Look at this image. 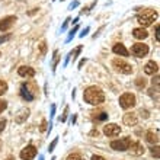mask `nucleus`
I'll use <instances>...</instances> for the list:
<instances>
[{"mask_svg": "<svg viewBox=\"0 0 160 160\" xmlns=\"http://www.w3.org/2000/svg\"><path fill=\"white\" fill-rule=\"evenodd\" d=\"M54 116H55V105L53 103V105H51V115H50V118L53 119Z\"/></svg>", "mask_w": 160, "mask_h": 160, "instance_id": "4c0bfd02", "label": "nucleus"}, {"mask_svg": "<svg viewBox=\"0 0 160 160\" xmlns=\"http://www.w3.org/2000/svg\"><path fill=\"white\" fill-rule=\"evenodd\" d=\"M18 21L16 16H6L3 19H0V31H7V29H10L15 22Z\"/></svg>", "mask_w": 160, "mask_h": 160, "instance_id": "1a4fd4ad", "label": "nucleus"}, {"mask_svg": "<svg viewBox=\"0 0 160 160\" xmlns=\"http://www.w3.org/2000/svg\"><path fill=\"white\" fill-rule=\"evenodd\" d=\"M140 114H141V116H143L144 119H146V118H149V111H146V109H140Z\"/></svg>", "mask_w": 160, "mask_h": 160, "instance_id": "f704fd0d", "label": "nucleus"}, {"mask_svg": "<svg viewBox=\"0 0 160 160\" xmlns=\"http://www.w3.org/2000/svg\"><path fill=\"white\" fill-rule=\"evenodd\" d=\"M151 154H153V157H156V159H159V157H160L159 146H156V147H153V149H151Z\"/></svg>", "mask_w": 160, "mask_h": 160, "instance_id": "cd10ccee", "label": "nucleus"}, {"mask_svg": "<svg viewBox=\"0 0 160 160\" xmlns=\"http://www.w3.org/2000/svg\"><path fill=\"white\" fill-rule=\"evenodd\" d=\"M112 51L115 53V54H118V55H121V57H128V50L125 48V45L124 44H121V42H118V44H115L114 47H112Z\"/></svg>", "mask_w": 160, "mask_h": 160, "instance_id": "4468645a", "label": "nucleus"}, {"mask_svg": "<svg viewBox=\"0 0 160 160\" xmlns=\"http://www.w3.org/2000/svg\"><path fill=\"white\" fill-rule=\"evenodd\" d=\"M151 82H153V84H156V86H159V76H156V77L153 79Z\"/></svg>", "mask_w": 160, "mask_h": 160, "instance_id": "a19ab883", "label": "nucleus"}, {"mask_svg": "<svg viewBox=\"0 0 160 160\" xmlns=\"http://www.w3.org/2000/svg\"><path fill=\"white\" fill-rule=\"evenodd\" d=\"M10 38H12L10 33H6L5 37H0V44H3V42H6V41H9Z\"/></svg>", "mask_w": 160, "mask_h": 160, "instance_id": "c756f323", "label": "nucleus"}, {"mask_svg": "<svg viewBox=\"0 0 160 160\" xmlns=\"http://www.w3.org/2000/svg\"><path fill=\"white\" fill-rule=\"evenodd\" d=\"M37 153H38L37 149L33 147L32 144H29V146H26V147L21 151V159L22 160H32V159H35Z\"/></svg>", "mask_w": 160, "mask_h": 160, "instance_id": "0eeeda50", "label": "nucleus"}, {"mask_svg": "<svg viewBox=\"0 0 160 160\" xmlns=\"http://www.w3.org/2000/svg\"><path fill=\"white\" fill-rule=\"evenodd\" d=\"M159 72V64L154 61H149L146 66H144V73L146 74H156Z\"/></svg>", "mask_w": 160, "mask_h": 160, "instance_id": "2eb2a0df", "label": "nucleus"}, {"mask_svg": "<svg viewBox=\"0 0 160 160\" xmlns=\"http://www.w3.org/2000/svg\"><path fill=\"white\" fill-rule=\"evenodd\" d=\"M92 160H105V159H103L102 156H93V157H92Z\"/></svg>", "mask_w": 160, "mask_h": 160, "instance_id": "79ce46f5", "label": "nucleus"}, {"mask_svg": "<svg viewBox=\"0 0 160 160\" xmlns=\"http://www.w3.org/2000/svg\"><path fill=\"white\" fill-rule=\"evenodd\" d=\"M121 133V127H118L116 124H106L103 127V134L108 137H116Z\"/></svg>", "mask_w": 160, "mask_h": 160, "instance_id": "6e6552de", "label": "nucleus"}, {"mask_svg": "<svg viewBox=\"0 0 160 160\" xmlns=\"http://www.w3.org/2000/svg\"><path fill=\"white\" fill-rule=\"evenodd\" d=\"M45 130H47V121H42L41 122V127H39V131H45Z\"/></svg>", "mask_w": 160, "mask_h": 160, "instance_id": "c9c22d12", "label": "nucleus"}, {"mask_svg": "<svg viewBox=\"0 0 160 160\" xmlns=\"http://www.w3.org/2000/svg\"><path fill=\"white\" fill-rule=\"evenodd\" d=\"M6 108H7V102H6V100H0V114H2Z\"/></svg>", "mask_w": 160, "mask_h": 160, "instance_id": "2f4dec72", "label": "nucleus"}, {"mask_svg": "<svg viewBox=\"0 0 160 160\" xmlns=\"http://www.w3.org/2000/svg\"><path fill=\"white\" fill-rule=\"evenodd\" d=\"M83 99L88 102L89 105H100L103 100H105V93L100 88L96 86H90L84 90L83 93Z\"/></svg>", "mask_w": 160, "mask_h": 160, "instance_id": "f257e3e1", "label": "nucleus"}, {"mask_svg": "<svg viewBox=\"0 0 160 160\" xmlns=\"http://www.w3.org/2000/svg\"><path fill=\"white\" fill-rule=\"evenodd\" d=\"M6 92H7V83L0 79V96L3 93H6Z\"/></svg>", "mask_w": 160, "mask_h": 160, "instance_id": "4be33fe9", "label": "nucleus"}, {"mask_svg": "<svg viewBox=\"0 0 160 160\" xmlns=\"http://www.w3.org/2000/svg\"><path fill=\"white\" fill-rule=\"evenodd\" d=\"M76 119H77V116L73 115V118H72V124H74V122H76Z\"/></svg>", "mask_w": 160, "mask_h": 160, "instance_id": "a18cd8bd", "label": "nucleus"}, {"mask_svg": "<svg viewBox=\"0 0 160 160\" xmlns=\"http://www.w3.org/2000/svg\"><path fill=\"white\" fill-rule=\"evenodd\" d=\"M19 2H23V0H19Z\"/></svg>", "mask_w": 160, "mask_h": 160, "instance_id": "3c124183", "label": "nucleus"}, {"mask_svg": "<svg viewBox=\"0 0 160 160\" xmlns=\"http://www.w3.org/2000/svg\"><path fill=\"white\" fill-rule=\"evenodd\" d=\"M88 32H89V26H86L84 29L82 31V33H80V38H83L84 35H88Z\"/></svg>", "mask_w": 160, "mask_h": 160, "instance_id": "58836bf2", "label": "nucleus"}, {"mask_svg": "<svg viewBox=\"0 0 160 160\" xmlns=\"http://www.w3.org/2000/svg\"><path fill=\"white\" fill-rule=\"evenodd\" d=\"M51 160H55V157H53V159H51Z\"/></svg>", "mask_w": 160, "mask_h": 160, "instance_id": "8fccbe9b", "label": "nucleus"}, {"mask_svg": "<svg viewBox=\"0 0 160 160\" xmlns=\"http://www.w3.org/2000/svg\"><path fill=\"white\" fill-rule=\"evenodd\" d=\"M67 115H68V106H66V108H64V112H63V115L60 116V119H58V121H60V122H66Z\"/></svg>", "mask_w": 160, "mask_h": 160, "instance_id": "393cba45", "label": "nucleus"}, {"mask_svg": "<svg viewBox=\"0 0 160 160\" xmlns=\"http://www.w3.org/2000/svg\"><path fill=\"white\" fill-rule=\"evenodd\" d=\"M21 96H22L25 100H28V102H32L33 98H35V96H33V95L29 92V89H28L26 83H23L22 86H21Z\"/></svg>", "mask_w": 160, "mask_h": 160, "instance_id": "dca6fc26", "label": "nucleus"}, {"mask_svg": "<svg viewBox=\"0 0 160 160\" xmlns=\"http://www.w3.org/2000/svg\"><path fill=\"white\" fill-rule=\"evenodd\" d=\"M135 84H137V88L143 89V88H146V86H147V80H146L144 77H138L137 80H135Z\"/></svg>", "mask_w": 160, "mask_h": 160, "instance_id": "aec40b11", "label": "nucleus"}, {"mask_svg": "<svg viewBox=\"0 0 160 160\" xmlns=\"http://www.w3.org/2000/svg\"><path fill=\"white\" fill-rule=\"evenodd\" d=\"M77 6H79V0H74L73 3H70V6H68V10H72V9L77 7Z\"/></svg>", "mask_w": 160, "mask_h": 160, "instance_id": "72a5a7b5", "label": "nucleus"}, {"mask_svg": "<svg viewBox=\"0 0 160 160\" xmlns=\"http://www.w3.org/2000/svg\"><path fill=\"white\" fill-rule=\"evenodd\" d=\"M131 53H133V55L138 57V58H141V57H146V55L149 54V45L143 44V42H137V44L133 45V48H131Z\"/></svg>", "mask_w": 160, "mask_h": 160, "instance_id": "423d86ee", "label": "nucleus"}, {"mask_svg": "<svg viewBox=\"0 0 160 160\" xmlns=\"http://www.w3.org/2000/svg\"><path fill=\"white\" fill-rule=\"evenodd\" d=\"M70 58H72V53H68V54L66 55V58H64V64H63V67H67V64H68V61H70Z\"/></svg>", "mask_w": 160, "mask_h": 160, "instance_id": "473e14b6", "label": "nucleus"}, {"mask_svg": "<svg viewBox=\"0 0 160 160\" xmlns=\"http://www.w3.org/2000/svg\"><path fill=\"white\" fill-rule=\"evenodd\" d=\"M84 63H86V58H83V60L80 61V63H79V68H82V67L84 66Z\"/></svg>", "mask_w": 160, "mask_h": 160, "instance_id": "37998d69", "label": "nucleus"}, {"mask_svg": "<svg viewBox=\"0 0 160 160\" xmlns=\"http://www.w3.org/2000/svg\"><path fill=\"white\" fill-rule=\"evenodd\" d=\"M57 143H58V137H55L54 140H53V143L50 144V147H48V151H54V149H55V146H57Z\"/></svg>", "mask_w": 160, "mask_h": 160, "instance_id": "bb28decb", "label": "nucleus"}, {"mask_svg": "<svg viewBox=\"0 0 160 160\" xmlns=\"http://www.w3.org/2000/svg\"><path fill=\"white\" fill-rule=\"evenodd\" d=\"M5 127H6V119H0V133L5 130Z\"/></svg>", "mask_w": 160, "mask_h": 160, "instance_id": "e433bc0d", "label": "nucleus"}, {"mask_svg": "<svg viewBox=\"0 0 160 160\" xmlns=\"http://www.w3.org/2000/svg\"><path fill=\"white\" fill-rule=\"evenodd\" d=\"M18 74L22 76V77H33V76H35V70H33L32 67L22 66L18 68Z\"/></svg>", "mask_w": 160, "mask_h": 160, "instance_id": "f8f14e48", "label": "nucleus"}, {"mask_svg": "<svg viewBox=\"0 0 160 160\" xmlns=\"http://www.w3.org/2000/svg\"><path fill=\"white\" fill-rule=\"evenodd\" d=\"M60 61V57H58V51L55 50L54 51V60H53V64H51V70H53V73L55 72V67H57V63Z\"/></svg>", "mask_w": 160, "mask_h": 160, "instance_id": "6ab92c4d", "label": "nucleus"}, {"mask_svg": "<svg viewBox=\"0 0 160 160\" xmlns=\"http://www.w3.org/2000/svg\"><path fill=\"white\" fill-rule=\"evenodd\" d=\"M0 55H2V54H0Z\"/></svg>", "mask_w": 160, "mask_h": 160, "instance_id": "864d4df0", "label": "nucleus"}, {"mask_svg": "<svg viewBox=\"0 0 160 160\" xmlns=\"http://www.w3.org/2000/svg\"><path fill=\"white\" fill-rule=\"evenodd\" d=\"M29 114H31V111L28 109V108H23V109H21L16 114V116H15V121H16L18 124H23V122L28 119Z\"/></svg>", "mask_w": 160, "mask_h": 160, "instance_id": "ddd939ff", "label": "nucleus"}, {"mask_svg": "<svg viewBox=\"0 0 160 160\" xmlns=\"http://www.w3.org/2000/svg\"><path fill=\"white\" fill-rule=\"evenodd\" d=\"M95 118H96V121H105V119H108V114H105V112H100V114H98Z\"/></svg>", "mask_w": 160, "mask_h": 160, "instance_id": "b1692460", "label": "nucleus"}, {"mask_svg": "<svg viewBox=\"0 0 160 160\" xmlns=\"http://www.w3.org/2000/svg\"><path fill=\"white\" fill-rule=\"evenodd\" d=\"M77 31H79V25H76V26L70 31V33H68V37H67V39H66V42H70V41L73 39V37H74V33L77 32Z\"/></svg>", "mask_w": 160, "mask_h": 160, "instance_id": "412c9836", "label": "nucleus"}, {"mask_svg": "<svg viewBox=\"0 0 160 160\" xmlns=\"http://www.w3.org/2000/svg\"><path fill=\"white\" fill-rule=\"evenodd\" d=\"M98 134H99V133H98V131H96V130H93V131H92V133H90V135H98Z\"/></svg>", "mask_w": 160, "mask_h": 160, "instance_id": "49530a36", "label": "nucleus"}, {"mask_svg": "<svg viewBox=\"0 0 160 160\" xmlns=\"http://www.w3.org/2000/svg\"><path fill=\"white\" fill-rule=\"evenodd\" d=\"M133 37L135 39H146L149 37V32H147L144 28H135L133 31Z\"/></svg>", "mask_w": 160, "mask_h": 160, "instance_id": "f3484780", "label": "nucleus"}, {"mask_svg": "<svg viewBox=\"0 0 160 160\" xmlns=\"http://www.w3.org/2000/svg\"><path fill=\"white\" fill-rule=\"evenodd\" d=\"M130 144H131V138L130 137H125V138H121V140H115L111 143V147L116 151H127L130 149Z\"/></svg>", "mask_w": 160, "mask_h": 160, "instance_id": "39448f33", "label": "nucleus"}, {"mask_svg": "<svg viewBox=\"0 0 160 160\" xmlns=\"http://www.w3.org/2000/svg\"><path fill=\"white\" fill-rule=\"evenodd\" d=\"M156 19H157V12H156L154 9H146V10H143L141 15H138L137 16L138 23H140L141 26H144V28L150 26Z\"/></svg>", "mask_w": 160, "mask_h": 160, "instance_id": "f03ea898", "label": "nucleus"}, {"mask_svg": "<svg viewBox=\"0 0 160 160\" xmlns=\"http://www.w3.org/2000/svg\"><path fill=\"white\" fill-rule=\"evenodd\" d=\"M38 47H39V50H41V55L44 57V55H45V53H47V45H45V42H44V41H42V42H41V44H39Z\"/></svg>", "mask_w": 160, "mask_h": 160, "instance_id": "c85d7f7f", "label": "nucleus"}, {"mask_svg": "<svg viewBox=\"0 0 160 160\" xmlns=\"http://www.w3.org/2000/svg\"><path fill=\"white\" fill-rule=\"evenodd\" d=\"M39 160H44V156H42V154L39 156Z\"/></svg>", "mask_w": 160, "mask_h": 160, "instance_id": "09e8293b", "label": "nucleus"}, {"mask_svg": "<svg viewBox=\"0 0 160 160\" xmlns=\"http://www.w3.org/2000/svg\"><path fill=\"white\" fill-rule=\"evenodd\" d=\"M67 160H84L82 157V154H79V153H72V154L67 157Z\"/></svg>", "mask_w": 160, "mask_h": 160, "instance_id": "5701e85b", "label": "nucleus"}, {"mask_svg": "<svg viewBox=\"0 0 160 160\" xmlns=\"http://www.w3.org/2000/svg\"><path fill=\"white\" fill-rule=\"evenodd\" d=\"M146 140H147L149 143L157 146V143H159V134L154 133V131H147V133H146Z\"/></svg>", "mask_w": 160, "mask_h": 160, "instance_id": "a211bd4d", "label": "nucleus"}, {"mask_svg": "<svg viewBox=\"0 0 160 160\" xmlns=\"http://www.w3.org/2000/svg\"><path fill=\"white\" fill-rule=\"evenodd\" d=\"M37 12H38V9H32V10L29 12V13H28V15H33V13H37Z\"/></svg>", "mask_w": 160, "mask_h": 160, "instance_id": "c03bdc74", "label": "nucleus"}, {"mask_svg": "<svg viewBox=\"0 0 160 160\" xmlns=\"http://www.w3.org/2000/svg\"><path fill=\"white\" fill-rule=\"evenodd\" d=\"M6 160H15V157H13V156H10V157H7Z\"/></svg>", "mask_w": 160, "mask_h": 160, "instance_id": "de8ad7c7", "label": "nucleus"}, {"mask_svg": "<svg viewBox=\"0 0 160 160\" xmlns=\"http://www.w3.org/2000/svg\"><path fill=\"white\" fill-rule=\"evenodd\" d=\"M135 103H137V100H135V96L133 93H124L119 98V105H121L122 109H131L135 106Z\"/></svg>", "mask_w": 160, "mask_h": 160, "instance_id": "7ed1b4c3", "label": "nucleus"}, {"mask_svg": "<svg viewBox=\"0 0 160 160\" xmlns=\"http://www.w3.org/2000/svg\"><path fill=\"white\" fill-rule=\"evenodd\" d=\"M61 2H63V0H61Z\"/></svg>", "mask_w": 160, "mask_h": 160, "instance_id": "603ef678", "label": "nucleus"}, {"mask_svg": "<svg viewBox=\"0 0 160 160\" xmlns=\"http://www.w3.org/2000/svg\"><path fill=\"white\" fill-rule=\"evenodd\" d=\"M80 51H82V45H79L77 48L74 50V53H72V55H73V63H74V61L77 60V55L80 54Z\"/></svg>", "mask_w": 160, "mask_h": 160, "instance_id": "a878e982", "label": "nucleus"}, {"mask_svg": "<svg viewBox=\"0 0 160 160\" xmlns=\"http://www.w3.org/2000/svg\"><path fill=\"white\" fill-rule=\"evenodd\" d=\"M154 31H156V41H157V42H159V41H160V38H159V25H156Z\"/></svg>", "mask_w": 160, "mask_h": 160, "instance_id": "ea45409f", "label": "nucleus"}, {"mask_svg": "<svg viewBox=\"0 0 160 160\" xmlns=\"http://www.w3.org/2000/svg\"><path fill=\"white\" fill-rule=\"evenodd\" d=\"M112 66H114V68H116L119 73H124V74H131L133 73V66L125 63L124 60H119V58H115L112 61Z\"/></svg>", "mask_w": 160, "mask_h": 160, "instance_id": "20e7f679", "label": "nucleus"}, {"mask_svg": "<svg viewBox=\"0 0 160 160\" xmlns=\"http://www.w3.org/2000/svg\"><path fill=\"white\" fill-rule=\"evenodd\" d=\"M122 121H124L125 125H128V127H133V125H137L138 116H137V114H134V112H128V114L124 115Z\"/></svg>", "mask_w": 160, "mask_h": 160, "instance_id": "9d476101", "label": "nucleus"}, {"mask_svg": "<svg viewBox=\"0 0 160 160\" xmlns=\"http://www.w3.org/2000/svg\"><path fill=\"white\" fill-rule=\"evenodd\" d=\"M130 151H131V154H134V156H141V154H144V147H143V144L141 143H138V141H135V143H131L130 144Z\"/></svg>", "mask_w": 160, "mask_h": 160, "instance_id": "9b49d317", "label": "nucleus"}, {"mask_svg": "<svg viewBox=\"0 0 160 160\" xmlns=\"http://www.w3.org/2000/svg\"><path fill=\"white\" fill-rule=\"evenodd\" d=\"M70 21H72L70 18H67L66 21H64V23H63V26H61V32H64V31L67 29V26H68V22H70Z\"/></svg>", "mask_w": 160, "mask_h": 160, "instance_id": "7c9ffc66", "label": "nucleus"}]
</instances>
